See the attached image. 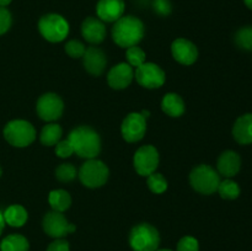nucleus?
I'll list each match as a JSON object with an SVG mask.
<instances>
[{"label":"nucleus","mask_w":252,"mask_h":251,"mask_svg":"<svg viewBox=\"0 0 252 251\" xmlns=\"http://www.w3.org/2000/svg\"><path fill=\"white\" fill-rule=\"evenodd\" d=\"M145 34L144 24L138 17L127 15L115 22L112 27V39L122 48L137 46Z\"/></svg>","instance_id":"1"},{"label":"nucleus","mask_w":252,"mask_h":251,"mask_svg":"<svg viewBox=\"0 0 252 251\" xmlns=\"http://www.w3.org/2000/svg\"><path fill=\"white\" fill-rule=\"evenodd\" d=\"M69 142L74 153L83 159H95L101 152V138L95 129L88 126L76 127L69 133Z\"/></svg>","instance_id":"2"},{"label":"nucleus","mask_w":252,"mask_h":251,"mask_svg":"<svg viewBox=\"0 0 252 251\" xmlns=\"http://www.w3.org/2000/svg\"><path fill=\"white\" fill-rule=\"evenodd\" d=\"M129 245L134 251H157L160 245V234L149 223L133 226L129 233Z\"/></svg>","instance_id":"3"},{"label":"nucleus","mask_w":252,"mask_h":251,"mask_svg":"<svg viewBox=\"0 0 252 251\" xmlns=\"http://www.w3.org/2000/svg\"><path fill=\"white\" fill-rule=\"evenodd\" d=\"M192 188L202 194H213L220 184V175L217 170L207 164L198 165L189 174Z\"/></svg>","instance_id":"4"},{"label":"nucleus","mask_w":252,"mask_h":251,"mask_svg":"<svg viewBox=\"0 0 252 251\" xmlns=\"http://www.w3.org/2000/svg\"><path fill=\"white\" fill-rule=\"evenodd\" d=\"M4 138L10 145L16 148L29 147L36 139V129L25 120H14L4 127Z\"/></svg>","instance_id":"5"},{"label":"nucleus","mask_w":252,"mask_h":251,"mask_svg":"<svg viewBox=\"0 0 252 251\" xmlns=\"http://www.w3.org/2000/svg\"><path fill=\"white\" fill-rule=\"evenodd\" d=\"M69 22L59 14H46L39 19L38 30L44 39L52 43L62 42L69 34Z\"/></svg>","instance_id":"6"},{"label":"nucleus","mask_w":252,"mask_h":251,"mask_svg":"<svg viewBox=\"0 0 252 251\" xmlns=\"http://www.w3.org/2000/svg\"><path fill=\"white\" fill-rule=\"evenodd\" d=\"M78 175L84 186L89 188H97L107 182L110 170L105 162L95 157V159L86 160L81 165Z\"/></svg>","instance_id":"7"},{"label":"nucleus","mask_w":252,"mask_h":251,"mask_svg":"<svg viewBox=\"0 0 252 251\" xmlns=\"http://www.w3.org/2000/svg\"><path fill=\"white\" fill-rule=\"evenodd\" d=\"M159 153L154 145H143L133 157V165H134L135 171L140 176H149L150 174L155 172V170L159 166Z\"/></svg>","instance_id":"8"},{"label":"nucleus","mask_w":252,"mask_h":251,"mask_svg":"<svg viewBox=\"0 0 252 251\" xmlns=\"http://www.w3.org/2000/svg\"><path fill=\"white\" fill-rule=\"evenodd\" d=\"M36 111L41 120L46 121V122H54L63 115L64 102L57 94H43L37 100Z\"/></svg>","instance_id":"9"},{"label":"nucleus","mask_w":252,"mask_h":251,"mask_svg":"<svg viewBox=\"0 0 252 251\" xmlns=\"http://www.w3.org/2000/svg\"><path fill=\"white\" fill-rule=\"evenodd\" d=\"M42 226H43L44 233L54 239H62L76 230V226L69 223L63 213L56 211L48 212L43 217Z\"/></svg>","instance_id":"10"},{"label":"nucleus","mask_w":252,"mask_h":251,"mask_svg":"<svg viewBox=\"0 0 252 251\" xmlns=\"http://www.w3.org/2000/svg\"><path fill=\"white\" fill-rule=\"evenodd\" d=\"M135 80L145 89H159L166 80L165 71L155 63H143L135 69Z\"/></svg>","instance_id":"11"},{"label":"nucleus","mask_w":252,"mask_h":251,"mask_svg":"<svg viewBox=\"0 0 252 251\" xmlns=\"http://www.w3.org/2000/svg\"><path fill=\"white\" fill-rule=\"evenodd\" d=\"M147 132V120L140 112H132L123 120L121 133L126 142L135 143L144 138Z\"/></svg>","instance_id":"12"},{"label":"nucleus","mask_w":252,"mask_h":251,"mask_svg":"<svg viewBox=\"0 0 252 251\" xmlns=\"http://www.w3.org/2000/svg\"><path fill=\"white\" fill-rule=\"evenodd\" d=\"M171 53L175 61L182 65H192L198 58L196 44L186 38H177L171 44Z\"/></svg>","instance_id":"13"},{"label":"nucleus","mask_w":252,"mask_h":251,"mask_svg":"<svg viewBox=\"0 0 252 251\" xmlns=\"http://www.w3.org/2000/svg\"><path fill=\"white\" fill-rule=\"evenodd\" d=\"M133 78H134L133 66L128 63H120L110 69L107 74V83L115 90H123L130 85Z\"/></svg>","instance_id":"14"},{"label":"nucleus","mask_w":252,"mask_h":251,"mask_svg":"<svg viewBox=\"0 0 252 251\" xmlns=\"http://www.w3.org/2000/svg\"><path fill=\"white\" fill-rule=\"evenodd\" d=\"M83 65L89 74L94 76H100L105 71L107 65V58L102 49L97 47L86 48L83 56Z\"/></svg>","instance_id":"15"},{"label":"nucleus","mask_w":252,"mask_h":251,"mask_svg":"<svg viewBox=\"0 0 252 251\" xmlns=\"http://www.w3.org/2000/svg\"><path fill=\"white\" fill-rule=\"evenodd\" d=\"M125 10L123 0H98L96 5V14L103 22H116L123 16Z\"/></svg>","instance_id":"16"},{"label":"nucleus","mask_w":252,"mask_h":251,"mask_svg":"<svg viewBox=\"0 0 252 251\" xmlns=\"http://www.w3.org/2000/svg\"><path fill=\"white\" fill-rule=\"evenodd\" d=\"M81 34L91 44H98L105 39L106 26L98 17L89 16L81 24Z\"/></svg>","instance_id":"17"},{"label":"nucleus","mask_w":252,"mask_h":251,"mask_svg":"<svg viewBox=\"0 0 252 251\" xmlns=\"http://www.w3.org/2000/svg\"><path fill=\"white\" fill-rule=\"evenodd\" d=\"M217 169H218L219 175L226 177V179L234 177L241 169L240 155L234 150H225L218 157Z\"/></svg>","instance_id":"18"},{"label":"nucleus","mask_w":252,"mask_h":251,"mask_svg":"<svg viewBox=\"0 0 252 251\" xmlns=\"http://www.w3.org/2000/svg\"><path fill=\"white\" fill-rule=\"evenodd\" d=\"M233 137L239 144H252V113L240 116L234 123Z\"/></svg>","instance_id":"19"},{"label":"nucleus","mask_w":252,"mask_h":251,"mask_svg":"<svg viewBox=\"0 0 252 251\" xmlns=\"http://www.w3.org/2000/svg\"><path fill=\"white\" fill-rule=\"evenodd\" d=\"M161 110L170 117H180L185 113L186 106L185 101L180 95L175 93H169L162 97L161 100Z\"/></svg>","instance_id":"20"},{"label":"nucleus","mask_w":252,"mask_h":251,"mask_svg":"<svg viewBox=\"0 0 252 251\" xmlns=\"http://www.w3.org/2000/svg\"><path fill=\"white\" fill-rule=\"evenodd\" d=\"M2 216H4L5 224H9L10 226H14V228L22 226L29 218L27 211L20 204H12V206L7 207Z\"/></svg>","instance_id":"21"},{"label":"nucleus","mask_w":252,"mask_h":251,"mask_svg":"<svg viewBox=\"0 0 252 251\" xmlns=\"http://www.w3.org/2000/svg\"><path fill=\"white\" fill-rule=\"evenodd\" d=\"M49 206L56 212H65L71 206V197L65 189H53L48 196Z\"/></svg>","instance_id":"22"},{"label":"nucleus","mask_w":252,"mask_h":251,"mask_svg":"<svg viewBox=\"0 0 252 251\" xmlns=\"http://www.w3.org/2000/svg\"><path fill=\"white\" fill-rule=\"evenodd\" d=\"M29 240L21 234H11L2 239L0 243L1 251H29Z\"/></svg>","instance_id":"23"},{"label":"nucleus","mask_w":252,"mask_h":251,"mask_svg":"<svg viewBox=\"0 0 252 251\" xmlns=\"http://www.w3.org/2000/svg\"><path fill=\"white\" fill-rule=\"evenodd\" d=\"M62 135H63V129L61 126L57 123H48L42 128L39 140L46 147H53L61 140Z\"/></svg>","instance_id":"24"},{"label":"nucleus","mask_w":252,"mask_h":251,"mask_svg":"<svg viewBox=\"0 0 252 251\" xmlns=\"http://www.w3.org/2000/svg\"><path fill=\"white\" fill-rule=\"evenodd\" d=\"M217 191L219 192L220 197L224 199H235L240 196V186L230 179H225L220 181Z\"/></svg>","instance_id":"25"},{"label":"nucleus","mask_w":252,"mask_h":251,"mask_svg":"<svg viewBox=\"0 0 252 251\" xmlns=\"http://www.w3.org/2000/svg\"><path fill=\"white\" fill-rule=\"evenodd\" d=\"M234 41H235L236 46L243 51L252 52V27H241L235 33Z\"/></svg>","instance_id":"26"},{"label":"nucleus","mask_w":252,"mask_h":251,"mask_svg":"<svg viewBox=\"0 0 252 251\" xmlns=\"http://www.w3.org/2000/svg\"><path fill=\"white\" fill-rule=\"evenodd\" d=\"M147 184L153 193H164L167 189L166 179H165L161 174H159V172H153V174H150L149 176H148Z\"/></svg>","instance_id":"27"},{"label":"nucleus","mask_w":252,"mask_h":251,"mask_svg":"<svg viewBox=\"0 0 252 251\" xmlns=\"http://www.w3.org/2000/svg\"><path fill=\"white\" fill-rule=\"evenodd\" d=\"M126 57H127L128 64H129L130 66H135V68H138V66L142 65L143 63H145V59H147L145 52L138 46H133L127 48V51H126Z\"/></svg>","instance_id":"28"},{"label":"nucleus","mask_w":252,"mask_h":251,"mask_svg":"<svg viewBox=\"0 0 252 251\" xmlns=\"http://www.w3.org/2000/svg\"><path fill=\"white\" fill-rule=\"evenodd\" d=\"M56 177L61 182H71L76 177V167L70 162L61 164L56 169Z\"/></svg>","instance_id":"29"},{"label":"nucleus","mask_w":252,"mask_h":251,"mask_svg":"<svg viewBox=\"0 0 252 251\" xmlns=\"http://www.w3.org/2000/svg\"><path fill=\"white\" fill-rule=\"evenodd\" d=\"M64 49H65V53L71 58H83L86 51L84 43H81L78 39H70L69 42H66Z\"/></svg>","instance_id":"30"},{"label":"nucleus","mask_w":252,"mask_h":251,"mask_svg":"<svg viewBox=\"0 0 252 251\" xmlns=\"http://www.w3.org/2000/svg\"><path fill=\"white\" fill-rule=\"evenodd\" d=\"M152 7L155 14L162 17L169 16L172 12V4L170 0H153Z\"/></svg>","instance_id":"31"},{"label":"nucleus","mask_w":252,"mask_h":251,"mask_svg":"<svg viewBox=\"0 0 252 251\" xmlns=\"http://www.w3.org/2000/svg\"><path fill=\"white\" fill-rule=\"evenodd\" d=\"M177 251H199V243L193 236H184L177 244Z\"/></svg>","instance_id":"32"},{"label":"nucleus","mask_w":252,"mask_h":251,"mask_svg":"<svg viewBox=\"0 0 252 251\" xmlns=\"http://www.w3.org/2000/svg\"><path fill=\"white\" fill-rule=\"evenodd\" d=\"M56 154L58 155L62 159H66V157H71L74 154V149L71 143L69 142V139L65 140H59L56 144Z\"/></svg>","instance_id":"33"},{"label":"nucleus","mask_w":252,"mask_h":251,"mask_svg":"<svg viewBox=\"0 0 252 251\" xmlns=\"http://www.w3.org/2000/svg\"><path fill=\"white\" fill-rule=\"evenodd\" d=\"M12 24V17L6 7L0 6V36L6 33Z\"/></svg>","instance_id":"34"},{"label":"nucleus","mask_w":252,"mask_h":251,"mask_svg":"<svg viewBox=\"0 0 252 251\" xmlns=\"http://www.w3.org/2000/svg\"><path fill=\"white\" fill-rule=\"evenodd\" d=\"M69 243L66 240L62 239H56L54 241H52L51 244L47 248V251H69Z\"/></svg>","instance_id":"35"},{"label":"nucleus","mask_w":252,"mask_h":251,"mask_svg":"<svg viewBox=\"0 0 252 251\" xmlns=\"http://www.w3.org/2000/svg\"><path fill=\"white\" fill-rule=\"evenodd\" d=\"M4 226H5L4 216H2V213H1V212H0V235H1L2 230H4Z\"/></svg>","instance_id":"36"},{"label":"nucleus","mask_w":252,"mask_h":251,"mask_svg":"<svg viewBox=\"0 0 252 251\" xmlns=\"http://www.w3.org/2000/svg\"><path fill=\"white\" fill-rule=\"evenodd\" d=\"M12 0H0V6L2 7H6L7 5H10V2H11Z\"/></svg>","instance_id":"37"},{"label":"nucleus","mask_w":252,"mask_h":251,"mask_svg":"<svg viewBox=\"0 0 252 251\" xmlns=\"http://www.w3.org/2000/svg\"><path fill=\"white\" fill-rule=\"evenodd\" d=\"M140 113H142V116L145 118V120H147V118L150 116V112H149V111H148V110H143Z\"/></svg>","instance_id":"38"},{"label":"nucleus","mask_w":252,"mask_h":251,"mask_svg":"<svg viewBox=\"0 0 252 251\" xmlns=\"http://www.w3.org/2000/svg\"><path fill=\"white\" fill-rule=\"evenodd\" d=\"M244 2H245V5L249 9L252 10V0H244Z\"/></svg>","instance_id":"39"},{"label":"nucleus","mask_w":252,"mask_h":251,"mask_svg":"<svg viewBox=\"0 0 252 251\" xmlns=\"http://www.w3.org/2000/svg\"><path fill=\"white\" fill-rule=\"evenodd\" d=\"M157 251H172V250H170V249H160L159 250V249H158Z\"/></svg>","instance_id":"40"},{"label":"nucleus","mask_w":252,"mask_h":251,"mask_svg":"<svg viewBox=\"0 0 252 251\" xmlns=\"http://www.w3.org/2000/svg\"><path fill=\"white\" fill-rule=\"evenodd\" d=\"M1 172H2V171H1V167H0V176H1Z\"/></svg>","instance_id":"41"}]
</instances>
